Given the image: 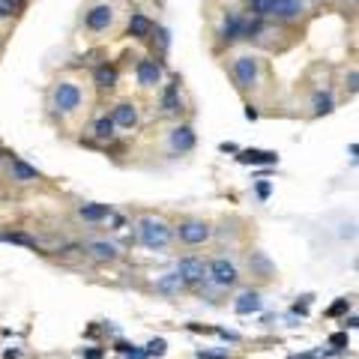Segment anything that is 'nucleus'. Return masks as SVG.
I'll return each mask as SVG.
<instances>
[{"label": "nucleus", "mask_w": 359, "mask_h": 359, "mask_svg": "<svg viewBox=\"0 0 359 359\" xmlns=\"http://www.w3.org/2000/svg\"><path fill=\"white\" fill-rule=\"evenodd\" d=\"M138 237L147 249H165L171 242V228L162 222V219H153V216H144L138 222Z\"/></svg>", "instance_id": "1"}, {"label": "nucleus", "mask_w": 359, "mask_h": 359, "mask_svg": "<svg viewBox=\"0 0 359 359\" xmlns=\"http://www.w3.org/2000/svg\"><path fill=\"white\" fill-rule=\"evenodd\" d=\"M78 105H81V87L78 84L60 81V84L54 87V108H57V111L69 114V111H75Z\"/></svg>", "instance_id": "2"}, {"label": "nucleus", "mask_w": 359, "mask_h": 359, "mask_svg": "<svg viewBox=\"0 0 359 359\" xmlns=\"http://www.w3.org/2000/svg\"><path fill=\"white\" fill-rule=\"evenodd\" d=\"M206 275H210L219 288H231V285L237 281V267H234L231 260L219 257V260H213V263L206 267Z\"/></svg>", "instance_id": "3"}, {"label": "nucleus", "mask_w": 359, "mask_h": 359, "mask_svg": "<svg viewBox=\"0 0 359 359\" xmlns=\"http://www.w3.org/2000/svg\"><path fill=\"white\" fill-rule=\"evenodd\" d=\"M234 75H237L239 87H255L257 84V75H260V69H257V60L255 57H237V63H234Z\"/></svg>", "instance_id": "4"}, {"label": "nucleus", "mask_w": 359, "mask_h": 359, "mask_svg": "<svg viewBox=\"0 0 359 359\" xmlns=\"http://www.w3.org/2000/svg\"><path fill=\"white\" fill-rule=\"evenodd\" d=\"M177 273H180L183 281L198 285V281H204L206 278V267H204V260H198V257H183V260L177 263Z\"/></svg>", "instance_id": "5"}, {"label": "nucleus", "mask_w": 359, "mask_h": 359, "mask_svg": "<svg viewBox=\"0 0 359 359\" xmlns=\"http://www.w3.org/2000/svg\"><path fill=\"white\" fill-rule=\"evenodd\" d=\"M177 237L188 242V245H198V242H206L210 239V228L204 222H183L177 228Z\"/></svg>", "instance_id": "6"}, {"label": "nucleus", "mask_w": 359, "mask_h": 359, "mask_svg": "<svg viewBox=\"0 0 359 359\" xmlns=\"http://www.w3.org/2000/svg\"><path fill=\"white\" fill-rule=\"evenodd\" d=\"M114 21V9L108 6V3H99V6H93L90 12L84 15V24L90 30H105L108 24Z\"/></svg>", "instance_id": "7"}, {"label": "nucleus", "mask_w": 359, "mask_h": 359, "mask_svg": "<svg viewBox=\"0 0 359 359\" xmlns=\"http://www.w3.org/2000/svg\"><path fill=\"white\" fill-rule=\"evenodd\" d=\"M138 81L144 87H156L162 81V66H159L156 60H150V57L141 60V63H138Z\"/></svg>", "instance_id": "8"}, {"label": "nucleus", "mask_w": 359, "mask_h": 359, "mask_svg": "<svg viewBox=\"0 0 359 359\" xmlns=\"http://www.w3.org/2000/svg\"><path fill=\"white\" fill-rule=\"evenodd\" d=\"M171 147L174 150H180V153L192 150V147H195V132H192L188 126H177V129L171 132Z\"/></svg>", "instance_id": "9"}, {"label": "nucleus", "mask_w": 359, "mask_h": 359, "mask_svg": "<svg viewBox=\"0 0 359 359\" xmlns=\"http://www.w3.org/2000/svg\"><path fill=\"white\" fill-rule=\"evenodd\" d=\"M114 126H123V129H132L138 123V111H135V105H129V102H123L114 108Z\"/></svg>", "instance_id": "10"}, {"label": "nucleus", "mask_w": 359, "mask_h": 359, "mask_svg": "<svg viewBox=\"0 0 359 359\" xmlns=\"http://www.w3.org/2000/svg\"><path fill=\"white\" fill-rule=\"evenodd\" d=\"M299 12H303V0H275L273 3V15L285 18V21L299 18Z\"/></svg>", "instance_id": "11"}, {"label": "nucleus", "mask_w": 359, "mask_h": 359, "mask_svg": "<svg viewBox=\"0 0 359 359\" xmlns=\"http://www.w3.org/2000/svg\"><path fill=\"white\" fill-rule=\"evenodd\" d=\"M237 159L242 165H273V162H278V156L267 153V150H242Z\"/></svg>", "instance_id": "12"}, {"label": "nucleus", "mask_w": 359, "mask_h": 359, "mask_svg": "<svg viewBox=\"0 0 359 359\" xmlns=\"http://www.w3.org/2000/svg\"><path fill=\"white\" fill-rule=\"evenodd\" d=\"M234 308H237V314H252V311H260V296H257L255 291L239 293L237 303H234Z\"/></svg>", "instance_id": "13"}, {"label": "nucleus", "mask_w": 359, "mask_h": 359, "mask_svg": "<svg viewBox=\"0 0 359 359\" xmlns=\"http://www.w3.org/2000/svg\"><path fill=\"white\" fill-rule=\"evenodd\" d=\"M186 281L180 278V273H165L156 278V291L159 293H180V288H183Z\"/></svg>", "instance_id": "14"}, {"label": "nucleus", "mask_w": 359, "mask_h": 359, "mask_svg": "<svg viewBox=\"0 0 359 359\" xmlns=\"http://www.w3.org/2000/svg\"><path fill=\"white\" fill-rule=\"evenodd\" d=\"M150 30H153V21L147 15H141V12H132V18H129V33L138 36V39H144Z\"/></svg>", "instance_id": "15"}, {"label": "nucleus", "mask_w": 359, "mask_h": 359, "mask_svg": "<svg viewBox=\"0 0 359 359\" xmlns=\"http://www.w3.org/2000/svg\"><path fill=\"white\" fill-rule=\"evenodd\" d=\"M78 213H81L84 222H99V219H108V216H111V210L105 204H84Z\"/></svg>", "instance_id": "16"}, {"label": "nucleus", "mask_w": 359, "mask_h": 359, "mask_svg": "<svg viewBox=\"0 0 359 359\" xmlns=\"http://www.w3.org/2000/svg\"><path fill=\"white\" fill-rule=\"evenodd\" d=\"M12 177H15L18 183H30V180H36L39 174H36V168H30L27 162H21V159H12Z\"/></svg>", "instance_id": "17"}, {"label": "nucleus", "mask_w": 359, "mask_h": 359, "mask_svg": "<svg viewBox=\"0 0 359 359\" xmlns=\"http://www.w3.org/2000/svg\"><path fill=\"white\" fill-rule=\"evenodd\" d=\"M93 78H96V84L102 87V90H105V87H114V84H117V69L105 63V66H99L96 72H93Z\"/></svg>", "instance_id": "18"}, {"label": "nucleus", "mask_w": 359, "mask_h": 359, "mask_svg": "<svg viewBox=\"0 0 359 359\" xmlns=\"http://www.w3.org/2000/svg\"><path fill=\"white\" fill-rule=\"evenodd\" d=\"M222 36H224V39H228V42H231V39H239V36H242V21H239V18L234 15V12H231V15L224 18Z\"/></svg>", "instance_id": "19"}, {"label": "nucleus", "mask_w": 359, "mask_h": 359, "mask_svg": "<svg viewBox=\"0 0 359 359\" xmlns=\"http://www.w3.org/2000/svg\"><path fill=\"white\" fill-rule=\"evenodd\" d=\"M93 135L99 138V141H111V138H114V120L99 117L96 120V126H93Z\"/></svg>", "instance_id": "20"}, {"label": "nucleus", "mask_w": 359, "mask_h": 359, "mask_svg": "<svg viewBox=\"0 0 359 359\" xmlns=\"http://www.w3.org/2000/svg\"><path fill=\"white\" fill-rule=\"evenodd\" d=\"M90 252L99 257V260H114L117 257V249L111 242H90Z\"/></svg>", "instance_id": "21"}, {"label": "nucleus", "mask_w": 359, "mask_h": 359, "mask_svg": "<svg viewBox=\"0 0 359 359\" xmlns=\"http://www.w3.org/2000/svg\"><path fill=\"white\" fill-rule=\"evenodd\" d=\"M162 108H165V114H174L177 108H180V96H177V84H171L165 90V96H162Z\"/></svg>", "instance_id": "22"}, {"label": "nucleus", "mask_w": 359, "mask_h": 359, "mask_svg": "<svg viewBox=\"0 0 359 359\" xmlns=\"http://www.w3.org/2000/svg\"><path fill=\"white\" fill-rule=\"evenodd\" d=\"M0 239H3V242H15V245L36 249V239L33 237H27V234H15V231H12V234H9V231H6V234H0Z\"/></svg>", "instance_id": "23"}, {"label": "nucleus", "mask_w": 359, "mask_h": 359, "mask_svg": "<svg viewBox=\"0 0 359 359\" xmlns=\"http://www.w3.org/2000/svg\"><path fill=\"white\" fill-rule=\"evenodd\" d=\"M273 3L275 0H249V6H252V12H255L257 18L273 15Z\"/></svg>", "instance_id": "24"}, {"label": "nucleus", "mask_w": 359, "mask_h": 359, "mask_svg": "<svg viewBox=\"0 0 359 359\" xmlns=\"http://www.w3.org/2000/svg\"><path fill=\"white\" fill-rule=\"evenodd\" d=\"M332 111V96L329 93H317L314 99V114H329Z\"/></svg>", "instance_id": "25"}, {"label": "nucleus", "mask_w": 359, "mask_h": 359, "mask_svg": "<svg viewBox=\"0 0 359 359\" xmlns=\"http://www.w3.org/2000/svg\"><path fill=\"white\" fill-rule=\"evenodd\" d=\"M165 350H168L165 338H153V342L147 344V356H165Z\"/></svg>", "instance_id": "26"}, {"label": "nucleus", "mask_w": 359, "mask_h": 359, "mask_svg": "<svg viewBox=\"0 0 359 359\" xmlns=\"http://www.w3.org/2000/svg\"><path fill=\"white\" fill-rule=\"evenodd\" d=\"M15 0H0V18H9V15H15Z\"/></svg>", "instance_id": "27"}, {"label": "nucleus", "mask_w": 359, "mask_h": 359, "mask_svg": "<svg viewBox=\"0 0 359 359\" xmlns=\"http://www.w3.org/2000/svg\"><path fill=\"white\" fill-rule=\"evenodd\" d=\"M344 311H347V299H338L335 306L329 308V314H332V317H335V314H344Z\"/></svg>", "instance_id": "28"}, {"label": "nucleus", "mask_w": 359, "mask_h": 359, "mask_svg": "<svg viewBox=\"0 0 359 359\" xmlns=\"http://www.w3.org/2000/svg\"><path fill=\"white\" fill-rule=\"evenodd\" d=\"M329 344H335V347H347V335H344V332H335V335L329 338Z\"/></svg>", "instance_id": "29"}, {"label": "nucleus", "mask_w": 359, "mask_h": 359, "mask_svg": "<svg viewBox=\"0 0 359 359\" xmlns=\"http://www.w3.org/2000/svg\"><path fill=\"white\" fill-rule=\"evenodd\" d=\"M257 195L267 201V198H270V183H260V186H257Z\"/></svg>", "instance_id": "30"}, {"label": "nucleus", "mask_w": 359, "mask_h": 359, "mask_svg": "<svg viewBox=\"0 0 359 359\" xmlns=\"http://www.w3.org/2000/svg\"><path fill=\"white\" fill-rule=\"evenodd\" d=\"M245 117H249V120H257V111L252 108V105H245Z\"/></svg>", "instance_id": "31"}, {"label": "nucleus", "mask_w": 359, "mask_h": 359, "mask_svg": "<svg viewBox=\"0 0 359 359\" xmlns=\"http://www.w3.org/2000/svg\"><path fill=\"white\" fill-rule=\"evenodd\" d=\"M84 356L87 359H99V356H102V350H84Z\"/></svg>", "instance_id": "32"}, {"label": "nucleus", "mask_w": 359, "mask_h": 359, "mask_svg": "<svg viewBox=\"0 0 359 359\" xmlns=\"http://www.w3.org/2000/svg\"><path fill=\"white\" fill-rule=\"evenodd\" d=\"M0 159H3V153H0Z\"/></svg>", "instance_id": "33"}, {"label": "nucleus", "mask_w": 359, "mask_h": 359, "mask_svg": "<svg viewBox=\"0 0 359 359\" xmlns=\"http://www.w3.org/2000/svg\"><path fill=\"white\" fill-rule=\"evenodd\" d=\"M15 3H18V0H15Z\"/></svg>", "instance_id": "34"}]
</instances>
